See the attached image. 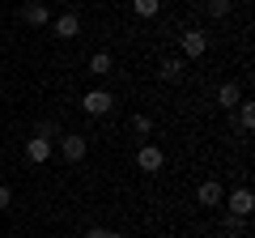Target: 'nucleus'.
<instances>
[{
    "mask_svg": "<svg viewBox=\"0 0 255 238\" xmlns=\"http://www.w3.org/2000/svg\"><path fill=\"white\" fill-rule=\"evenodd\" d=\"M85 153H90V140H85L81 136V132H64V136H60V157H64V162H85Z\"/></svg>",
    "mask_w": 255,
    "mask_h": 238,
    "instance_id": "nucleus-1",
    "label": "nucleus"
},
{
    "mask_svg": "<svg viewBox=\"0 0 255 238\" xmlns=\"http://www.w3.org/2000/svg\"><path fill=\"white\" fill-rule=\"evenodd\" d=\"M111 107H115V94H111V90L81 94V111H85V115H111Z\"/></svg>",
    "mask_w": 255,
    "mask_h": 238,
    "instance_id": "nucleus-2",
    "label": "nucleus"
},
{
    "mask_svg": "<svg viewBox=\"0 0 255 238\" xmlns=\"http://www.w3.org/2000/svg\"><path fill=\"white\" fill-rule=\"evenodd\" d=\"M221 200H226V187H221L217 179H204V183L196 187V204H200V209H221Z\"/></svg>",
    "mask_w": 255,
    "mask_h": 238,
    "instance_id": "nucleus-3",
    "label": "nucleus"
},
{
    "mask_svg": "<svg viewBox=\"0 0 255 238\" xmlns=\"http://www.w3.org/2000/svg\"><path fill=\"white\" fill-rule=\"evenodd\" d=\"M179 47H183V55H187V60H200V55L209 51V34H204V30H183Z\"/></svg>",
    "mask_w": 255,
    "mask_h": 238,
    "instance_id": "nucleus-4",
    "label": "nucleus"
},
{
    "mask_svg": "<svg viewBox=\"0 0 255 238\" xmlns=\"http://www.w3.org/2000/svg\"><path fill=\"white\" fill-rule=\"evenodd\" d=\"M221 204H230V217H247V213L255 209V196H251V187H234Z\"/></svg>",
    "mask_w": 255,
    "mask_h": 238,
    "instance_id": "nucleus-5",
    "label": "nucleus"
},
{
    "mask_svg": "<svg viewBox=\"0 0 255 238\" xmlns=\"http://www.w3.org/2000/svg\"><path fill=\"white\" fill-rule=\"evenodd\" d=\"M21 21H26L30 30H43V26H51V9H47L43 0H30L26 9H21Z\"/></svg>",
    "mask_w": 255,
    "mask_h": 238,
    "instance_id": "nucleus-6",
    "label": "nucleus"
},
{
    "mask_svg": "<svg viewBox=\"0 0 255 238\" xmlns=\"http://www.w3.org/2000/svg\"><path fill=\"white\" fill-rule=\"evenodd\" d=\"M51 153H55V145H51L47 136H30V140H26V162L43 166V162H51Z\"/></svg>",
    "mask_w": 255,
    "mask_h": 238,
    "instance_id": "nucleus-7",
    "label": "nucleus"
},
{
    "mask_svg": "<svg viewBox=\"0 0 255 238\" xmlns=\"http://www.w3.org/2000/svg\"><path fill=\"white\" fill-rule=\"evenodd\" d=\"M136 166H140V170H145V174H157V170H162V166H166V153H162V149H157V145H145V149H140V153H136Z\"/></svg>",
    "mask_w": 255,
    "mask_h": 238,
    "instance_id": "nucleus-8",
    "label": "nucleus"
},
{
    "mask_svg": "<svg viewBox=\"0 0 255 238\" xmlns=\"http://www.w3.org/2000/svg\"><path fill=\"white\" fill-rule=\"evenodd\" d=\"M51 30L64 38V43H68V38H77V34H81V17H77V13H60V17L51 21Z\"/></svg>",
    "mask_w": 255,
    "mask_h": 238,
    "instance_id": "nucleus-9",
    "label": "nucleus"
},
{
    "mask_svg": "<svg viewBox=\"0 0 255 238\" xmlns=\"http://www.w3.org/2000/svg\"><path fill=\"white\" fill-rule=\"evenodd\" d=\"M157 77H162V81H183V60H174V55H170V60H162V64H157Z\"/></svg>",
    "mask_w": 255,
    "mask_h": 238,
    "instance_id": "nucleus-10",
    "label": "nucleus"
},
{
    "mask_svg": "<svg viewBox=\"0 0 255 238\" xmlns=\"http://www.w3.org/2000/svg\"><path fill=\"white\" fill-rule=\"evenodd\" d=\"M238 102H243V90H238V85L234 81H226V85H221V90H217V107H238Z\"/></svg>",
    "mask_w": 255,
    "mask_h": 238,
    "instance_id": "nucleus-11",
    "label": "nucleus"
},
{
    "mask_svg": "<svg viewBox=\"0 0 255 238\" xmlns=\"http://www.w3.org/2000/svg\"><path fill=\"white\" fill-rule=\"evenodd\" d=\"M111 68H115V60H111V51H94V55H90V73H94V77H107Z\"/></svg>",
    "mask_w": 255,
    "mask_h": 238,
    "instance_id": "nucleus-12",
    "label": "nucleus"
},
{
    "mask_svg": "<svg viewBox=\"0 0 255 238\" xmlns=\"http://www.w3.org/2000/svg\"><path fill=\"white\" fill-rule=\"evenodd\" d=\"M132 9H136V17H157L162 13V0H132Z\"/></svg>",
    "mask_w": 255,
    "mask_h": 238,
    "instance_id": "nucleus-13",
    "label": "nucleus"
},
{
    "mask_svg": "<svg viewBox=\"0 0 255 238\" xmlns=\"http://www.w3.org/2000/svg\"><path fill=\"white\" fill-rule=\"evenodd\" d=\"M238 123H243V132L255 128V107H251V102H238Z\"/></svg>",
    "mask_w": 255,
    "mask_h": 238,
    "instance_id": "nucleus-14",
    "label": "nucleus"
},
{
    "mask_svg": "<svg viewBox=\"0 0 255 238\" xmlns=\"http://www.w3.org/2000/svg\"><path fill=\"white\" fill-rule=\"evenodd\" d=\"M234 0H209V17H230Z\"/></svg>",
    "mask_w": 255,
    "mask_h": 238,
    "instance_id": "nucleus-15",
    "label": "nucleus"
},
{
    "mask_svg": "<svg viewBox=\"0 0 255 238\" xmlns=\"http://www.w3.org/2000/svg\"><path fill=\"white\" fill-rule=\"evenodd\" d=\"M132 132L149 136V132H153V119H149V115H132Z\"/></svg>",
    "mask_w": 255,
    "mask_h": 238,
    "instance_id": "nucleus-16",
    "label": "nucleus"
},
{
    "mask_svg": "<svg viewBox=\"0 0 255 238\" xmlns=\"http://www.w3.org/2000/svg\"><path fill=\"white\" fill-rule=\"evenodd\" d=\"M9 204H13V187H9V183H0V213L9 209Z\"/></svg>",
    "mask_w": 255,
    "mask_h": 238,
    "instance_id": "nucleus-17",
    "label": "nucleus"
},
{
    "mask_svg": "<svg viewBox=\"0 0 255 238\" xmlns=\"http://www.w3.org/2000/svg\"><path fill=\"white\" fill-rule=\"evenodd\" d=\"M85 238H111V230H102V226H94V230H90V234H85Z\"/></svg>",
    "mask_w": 255,
    "mask_h": 238,
    "instance_id": "nucleus-18",
    "label": "nucleus"
},
{
    "mask_svg": "<svg viewBox=\"0 0 255 238\" xmlns=\"http://www.w3.org/2000/svg\"><path fill=\"white\" fill-rule=\"evenodd\" d=\"M111 238H124V234H119V230H111Z\"/></svg>",
    "mask_w": 255,
    "mask_h": 238,
    "instance_id": "nucleus-19",
    "label": "nucleus"
}]
</instances>
